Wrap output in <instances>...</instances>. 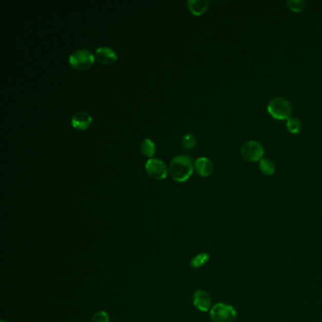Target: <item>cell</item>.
Returning <instances> with one entry per match:
<instances>
[{
  "instance_id": "obj_1",
  "label": "cell",
  "mask_w": 322,
  "mask_h": 322,
  "mask_svg": "<svg viewBox=\"0 0 322 322\" xmlns=\"http://www.w3.org/2000/svg\"><path fill=\"white\" fill-rule=\"evenodd\" d=\"M195 164L190 157L179 155L172 159L169 165V173L172 179L178 182H185L193 174Z\"/></svg>"
},
{
  "instance_id": "obj_11",
  "label": "cell",
  "mask_w": 322,
  "mask_h": 322,
  "mask_svg": "<svg viewBox=\"0 0 322 322\" xmlns=\"http://www.w3.org/2000/svg\"><path fill=\"white\" fill-rule=\"evenodd\" d=\"M189 11L195 16H200L204 13L209 7V1L207 0H189L187 1Z\"/></svg>"
},
{
  "instance_id": "obj_18",
  "label": "cell",
  "mask_w": 322,
  "mask_h": 322,
  "mask_svg": "<svg viewBox=\"0 0 322 322\" xmlns=\"http://www.w3.org/2000/svg\"><path fill=\"white\" fill-rule=\"evenodd\" d=\"M92 322H110V318L108 314L104 311H100L94 314Z\"/></svg>"
},
{
  "instance_id": "obj_10",
  "label": "cell",
  "mask_w": 322,
  "mask_h": 322,
  "mask_svg": "<svg viewBox=\"0 0 322 322\" xmlns=\"http://www.w3.org/2000/svg\"><path fill=\"white\" fill-rule=\"evenodd\" d=\"M195 169L200 177L207 178L212 175L214 171V164L210 159L199 157L195 162Z\"/></svg>"
},
{
  "instance_id": "obj_12",
  "label": "cell",
  "mask_w": 322,
  "mask_h": 322,
  "mask_svg": "<svg viewBox=\"0 0 322 322\" xmlns=\"http://www.w3.org/2000/svg\"><path fill=\"white\" fill-rule=\"evenodd\" d=\"M259 169L264 175L271 176L275 173L276 165L272 160L263 158L259 162Z\"/></svg>"
},
{
  "instance_id": "obj_7",
  "label": "cell",
  "mask_w": 322,
  "mask_h": 322,
  "mask_svg": "<svg viewBox=\"0 0 322 322\" xmlns=\"http://www.w3.org/2000/svg\"><path fill=\"white\" fill-rule=\"evenodd\" d=\"M94 58L100 64L109 65L116 63L118 57L116 51L111 47H101L96 50Z\"/></svg>"
},
{
  "instance_id": "obj_19",
  "label": "cell",
  "mask_w": 322,
  "mask_h": 322,
  "mask_svg": "<svg viewBox=\"0 0 322 322\" xmlns=\"http://www.w3.org/2000/svg\"><path fill=\"white\" fill-rule=\"evenodd\" d=\"M1 322H6L5 320H1Z\"/></svg>"
},
{
  "instance_id": "obj_2",
  "label": "cell",
  "mask_w": 322,
  "mask_h": 322,
  "mask_svg": "<svg viewBox=\"0 0 322 322\" xmlns=\"http://www.w3.org/2000/svg\"><path fill=\"white\" fill-rule=\"evenodd\" d=\"M268 111L277 120H287L292 115V105L283 98H274L268 104Z\"/></svg>"
},
{
  "instance_id": "obj_16",
  "label": "cell",
  "mask_w": 322,
  "mask_h": 322,
  "mask_svg": "<svg viewBox=\"0 0 322 322\" xmlns=\"http://www.w3.org/2000/svg\"><path fill=\"white\" fill-rule=\"evenodd\" d=\"M287 5L290 11L296 13H299L305 11V3L302 0H288Z\"/></svg>"
},
{
  "instance_id": "obj_14",
  "label": "cell",
  "mask_w": 322,
  "mask_h": 322,
  "mask_svg": "<svg viewBox=\"0 0 322 322\" xmlns=\"http://www.w3.org/2000/svg\"><path fill=\"white\" fill-rule=\"evenodd\" d=\"M287 130L292 134V135H298L300 132L302 125L301 122L299 121V119L296 117H290L289 119L287 120Z\"/></svg>"
},
{
  "instance_id": "obj_17",
  "label": "cell",
  "mask_w": 322,
  "mask_h": 322,
  "mask_svg": "<svg viewBox=\"0 0 322 322\" xmlns=\"http://www.w3.org/2000/svg\"><path fill=\"white\" fill-rule=\"evenodd\" d=\"M182 146H184L187 149L193 148L194 146L197 144V139L193 135H186L183 136L182 138Z\"/></svg>"
},
{
  "instance_id": "obj_8",
  "label": "cell",
  "mask_w": 322,
  "mask_h": 322,
  "mask_svg": "<svg viewBox=\"0 0 322 322\" xmlns=\"http://www.w3.org/2000/svg\"><path fill=\"white\" fill-rule=\"evenodd\" d=\"M193 304L198 310L207 312L212 308L211 297L203 290H197L194 293Z\"/></svg>"
},
{
  "instance_id": "obj_4",
  "label": "cell",
  "mask_w": 322,
  "mask_h": 322,
  "mask_svg": "<svg viewBox=\"0 0 322 322\" xmlns=\"http://www.w3.org/2000/svg\"><path fill=\"white\" fill-rule=\"evenodd\" d=\"M241 156L248 162L255 163L260 162L263 157L264 149L260 142L249 140L243 143L240 148Z\"/></svg>"
},
{
  "instance_id": "obj_5",
  "label": "cell",
  "mask_w": 322,
  "mask_h": 322,
  "mask_svg": "<svg viewBox=\"0 0 322 322\" xmlns=\"http://www.w3.org/2000/svg\"><path fill=\"white\" fill-rule=\"evenodd\" d=\"M210 316L214 322H233L237 316V313L232 305L217 304L210 310Z\"/></svg>"
},
{
  "instance_id": "obj_6",
  "label": "cell",
  "mask_w": 322,
  "mask_h": 322,
  "mask_svg": "<svg viewBox=\"0 0 322 322\" xmlns=\"http://www.w3.org/2000/svg\"><path fill=\"white\" fill-rule=\"evenodd\" d=\"M146 173L154 180L162 181L164 180L168 174V168L162 160L157 158L148 159L145 165Z\"/></svg>"
},
{
  "instance_id": "obj_9",
  "label": "cell",
  "mask_w": 322,
  "mask_h": 322,
  "mask_svg": "<svg viewBox=\"0 0 322 322\" xmlns=\"http://www.w3.org/2000/svg\"><path fill=\"white\" fill-rule=\"evenodd\" d=\"M93 121L92 117L86 111H80L77 112L71 119V125L74 129L78 130H85L87 129Z\"/></svg>"
},
{
  "instance_id": "obj_15",
  "label": "cell",
  "mask_w": 322,
  "mask_h": 322,
  "mask_svg": "<svg viewBox=\"0 0 322 322\" xmlns=\"http://www.w3.org/2000/svg\"><path fill=\"white\" fill-rule=\"evenodd\" d=\"M210 260V256L207 253H200L196 255L195 257L191 260L190 266L194 269H199L201 267H203L205 263H208Z\"/></svg>"
},
{
  "instance_id": "obj_3",
  "label": "cell",
  "mask_w": 322,
  "mask_h": 322,
  "mask_svg": "<svg viewBox=\"0 0 322 322\" xmlns=\"http://www.w3.org/2000/svg\"><path fill=\"white\" fill-rule=\"evenodd\" d=\"M94 55L86 48L79 49L72 53L69 57V65L76 70H87L94 65Z\"/></svg>"
},
{
  "instance_id": "obj_13",
  "label": "cell",
  "mask_w": 322,
  "mask_h": 322,
  "mask_svg": "<svg viewBox=\"0 0 322 322\" xmlns=\"http://www.w3.org/2000/svg\"><path fill=\"white\" fill-rule=\"evenodd\" d=\"M141 153H143L147 158H153V155L155 154L156 146L153 140L146 138L145 140L142 141L141 143Z\"/></svg>"
}]
</instances>
